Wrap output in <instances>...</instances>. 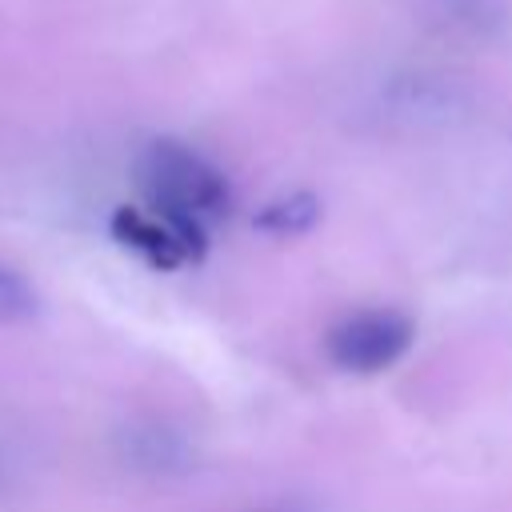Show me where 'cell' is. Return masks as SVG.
<instances>
[{
    "label": "cell",
    "instance_id": "cell-9",
    "mask_svg": "<svg viewBox=\"0 0 512 512\" xmlns=\"http://www.w3.org/2000/svg\"><path fill=\"white\" fill-rule=\"evenodd\" d=\"M252 512H316L308 500H276V504H264V508H252Z\"/></svg>",
    "mask_w": 512,
    "mask_h": 512
},
{
    "label": "cell",
    "instance_id": "cell-3",
    "mask_svg": "<svg viewBox=\"0 0 512 512\" xmlns=\"http://www.w3.org/2000/svg\"><path fill=\"white\" fill-rule=\"evenodd\" d=\"M112 236L124 248H136L156 268H180L184 260L204 256V224L164 212H140V208H116L112 212Z\"/></svg>",
    "mask_w": 512,
    "mask_h": 512
},
{
    "label": "cell",
    "instance_id": "cell-7",
    "mask_svg": "<svg viewBox=\"0 0 512 512\" xmlns=\"http://www.w3.org/2000/svg\"><path fill=\"white\" fill-rule=\"evenodd\" d=\"M36 312V292L12 272L0 264V324H20Z\"/></svg>",
    "mask_w": 512,
    "mask_h": 512
},
{
    "label": "cell",
    "instance_id": "cell-4",
    "mask_svg": "<svg viewBox=\"0 0 512 512\" xmlns=\"http://www.w3.org/2000/svg\"><path fill=\"white\" fill-rule=\"evenodd\" d=\"M116 460L128 472L152 476V480H168V476H188L196 468V448L192 440L164 424V420H132L112 436Z\"/></svg>",
    "mask_w": 512,
    "mask_h": 512
},
{
    "label": "cell",
    "instance_id": "cell-6",
    "mask_svg": "<svg viewBox=\"0 0 512 512\" xmlns=\"http://www.w3.org/2000/svg\"><path fill=\"white\" fill-rule=\"evenodd\" d=\"M436 12H440V20H452L468 32H484V28L500 24L496 0H436Z\"/></svg>",
    "mask_w": 512,
    "mask_h": 512
},
{
    "label": "cell",
    "instance_id": "cell-8",
    "mask_svg": "<svg viewBox=\"0 0 512 512\" xmlns=\"http://www.w3.org/2000/svg\"><path fill=\"white\" fill-rule=\"evenodd\" d=\"M20 488V460L12 456V448L0 440V504Z\"/></svg>",
    "mask_w": 512,
    "mask_h": 512
},
{
    "label": "cell",
    "instance_id": "cell-1",
    "mask_svg": "<svg viewBox=\"0 0 512 512\" xmlns=\"http://www.w3.org/2000/svg\"><path fill=\"white\" fill-rule=\"evenodd\" d=\"M140 184L148 192V204L164 216H184L204 224L232 208L228 176L184 140H168V136L152 140L140 152Z\"/></svg>",
    "mask_w": 512,
    "mask_h": 512
},
{
    "label": "cell",
    "instance_id": "cell-5",
    "mask_svg": "<svg viewBox=\"0 0 512 512\" xmlns=\"http://www.w3.org/2000/svg\"><path fill=\"white\" fill-rule=\"evenodd\" d=\"M320 216H324V204H320V196L316 192H288V196H276V200H268L256 216H252V228L256 232H264V236H304V232H312L316 224H320Z\"/></svg>",
    "mask_w": 512,
    "mask_h": 512
},
{
    "label": "cell",
    "instance_id": "cell-2",
    "mask_svg": "<svg viewBox=\"0 0 512 512\" xmlns=\"http://www.w3.org/2000/svg\"><path fill=\"white\" fill-rule=\"evenodd\" d=\"M416 324L400 308H360L340 316L324 336V356L352 376H376L408 356Z\"/></svg>",
    "mask_w": 512,
    "mask_h": 512
}]
</instances>
